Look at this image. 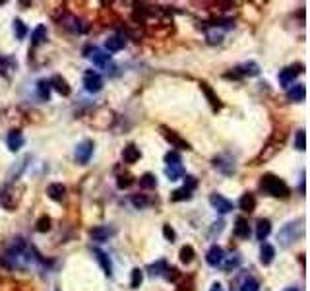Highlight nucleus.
Wrapping results in <instances>:
<instances>
[{"label":"nucleus","mask_w":310,"mask_h":291,"mask_svg":"<svg viewBox=\"0 0 310 291\" xmlns=\"http://www.w3.org/2000/svg\"><path fill=\"white\" fill-rule=\"evenodd\" d=\"M260 186H262V190L266 194L275 196V198H287L289 196V186L275 175H264Z\"/></svg>","instance_id":"nucleus-1"},{"label":"nucleus","mask_w":310,"mask_h":291,"mask_svg":"<svg viewBox=\"0 0 310 291\" xmlns=\"http://www.w3.org/2000/svg\"><path fill=\"white\" fill-rule=\"evenodd\" d=\"M91 154H93V142L91 140H83L81 144H78L76 148V161L78 163H87L91 159Z\"/></svg>","instance_id":"nucleus-2"},{"label":"nucleus","mask_w":310,"mask_h":291,"mask_svg":"<svg viewBox=\"0 0 310 291\" xmlns=\"http://www.w3.org/2000/svg\"><path fill=\"white\" fill-rule=\"evenodd\" d=\"M83 85H85V89H87L89 93H97V91H101V87H103V80H101V76H99L97 72H85V76H83Z\"/></svg>","instance_id":"nucleus-3"},{"label":"nucleus","mask_w":310,"mask_h":291,"mask_svg":"<svg viewBox=\"0 0 310 291\" xmlns=\"http://www.w3.org/2000/svg\"><path fill=\"white\" fill-rule=\"evenodd\" d=\"M85 56L91 58V62L97 64V66H107V62L111 60V54H107V53H103V51H99L95 47L85 49Z\"/></svg>","instance_id":"nucleus-4"},{"label":"nucleus","mask_w":310,"mask_h":291,"mask_svg":"<svg viewBox=\"0 0 310 291\" xmlns=\"http://www.w3.org/2000/svg\"><path fill=\"white\" fill-rule=\"evenodd\" d=\"M299 237H301V233H295V221H293V223H287V225L279 231V237H277V239L281 241L283 247H289V245H291L295 239H299Z\"/></svg>","instance_id":"nucleus-5"},{"label":"nucleus","mask_w":310,"mask_h":291,"mask_svg":"<svg viewBox=\"0 0 310 291\" xmlns=\"http://www.w3.org/2000/svg\"><path fill=\"white\" fill-rule=\"evenodd\" d=\"M209 202H211V206L217 210L219 213H229L232 210L231 200H227L225 196H221V194H217V192H213V194L209 196Z\"/></svg>","instance_id":"nucleus-6"},{"label":"nucleus","mask_w":310,"mask_h":291,"mask_svg":"<svg viewBox=\"0 0 310 291\" xmlns=\"http://www.w3.org/2000/svg\"><path fill=\"white\" fill-rule=\"evenodd\" d=\"M223 260H225L223 249L217 247V245H213L211 249L207 250V254H206V262H207L209 266H219V264H223Z\"/></svg>","instance_id":"nucleus-7"},{"label":"nucleus","mask_w":310,"mask_h":291,"mask_svg":"<svg viewBox=\"0 0 310 291\" xmlns=\"http://www.w3.org/2000/svg\"><path fill=\"white\" fill-rule=\"evenodd\" d=\"M299 68H301V66H289V68H285V70H281V72H279V82H281V85H285V87H289L291 83L295 82V78H297V74L301 72Z\"/></svg>","instance_id":"nucleus-8"},{"label":"nucleus","mask_w":310,"mask_h":291,"mask_svg":"<svg viewBox=\"0 0 310 291\" xmlns=\"http://www.w3.org/2000/svg\"><path fill=\"white\" fill-rule=\"evenodd\" d=\"M6 144H8V148H10L12 152H18V150L24 146V136H22V132H20V130H12V132L8 134V138H6Z\"/></svg>","instance_id":"nucleus-9"},{"label":"nucleus","mask_w":310,"mask_h":291,"mask_svg":"<svg viewBox=\"0 0 310 291\" xmlns=\"http://www.w3.org/2000/svg\"><path fill=\"white\" fill-rule=\"evenodd\" d=\"M64 192H66V188H64V185H60V183H52V185L47 186V194H49L51 200L60 202V200L64 198Z\"/></svg>","instance_id":"nucleus-10"},{"label":"nucleus","mask_w":310,"mask_h":291,"mask_svg":"<svg viewBox=\"0 0 310 291\" xmlns=\"http://www.w3.org/2000/svg\"><path fill=\"white\" fill-rule=\"evenodd\" d=\"M234 72L240 74V76H258V74H260V68H258L256 62H244V64L236 66Z\"/></svg>","instance_id":"nucleus-11"},{"label":"nucleus","mask_w":310,"mask_h":291,"mask_svg":"<svg viewBox=\"0 0 310 291\" xmlns=\"http://www.w3.org/2000/svg\"><path fill=\"white\" fill-rule=\"evenodd\" d=\"M234 235L238 239H248L250 237V227H248V221L244 217H238L234 221Z\"/></svg>","instance_id":"nucleus-12"},{"label":"nucleus","mask_w":310,"mask_h":291,"mask_svg":"<svg viewBox=\"0 0 310 291\" xmlns=\"http://www.w3.org/2000/svg\"><path fill=\"white\" fill-rule=\"evenodd\" d=\"M111 235H113V229L107 227V225H99V227L91 229V239L93 241H107Z\"/></svg>","instance_id":"nucleus-13"},{"label":"nucleus","mask_w":310,"mask_h":291,"mask_svg":"<svg viewBox=\"0 0 310 291\" xmlns=\"http://www.w3.org/2000/svg\"><path fill=\"white\" fill-rule=\"evenodd\" d=\"M93 254L97 256V260H99V264H101V268H103L105 276H109V278H111V274H113V266H111V260H109V256H107L103 250H99V249L93 250Z\"/></svg>","instance_id":"nucleus-14"},{"label":"nucleus","mask_w":310,"mask_h":291,"mask_svg":"<svg viewBox=\"0 0 310 291\" xmlns=\"http://www.w3.org/2000/svg\"><path fill=\"white\" fill-rule=\"evenodd\" d=\"M287 97H289V101H305V97H307V89H305V85H303V83L293 85V87L287 91Z\"/></svg>","instance_id":"nucleus-15"},{"label":"nucleus","mask_w":310,"mask_h":291,"mask_svg":"<svg viewBox=\"0 0 310 291\" xmlns=\"http://www.w3.org/2000/svg\"><path fill=\"white\" fill-rule=\"evenodd\" d=\"M165 130V128H163ZM165 138L175 146V148H181V150H190V146H188V142L186 140H182L181 136H177L175 132H171V130H165Z\"/></svg>","instance_id":"nucleus-16"},{"label":"nucleus","mask_w":310,"mask_h":291,"mask_svg":"<svg viewBox=\"0 0 310 291\" xmlns=\"http://www.w3.org/2000/svg\"><path fill=\"white\" fill-rule=\"evenodd\" d=\"M49 83H51L60 95H70V85H68V82H66L62 76H54Z\"/></svg>","instance_id":"nucleus-17"},{"label":"nucleus","mask_w":310,"mask_h":291,"mask_svg":"<svg viewBox=\"0 0 310 291\" xmlns=\"http://www.w3.org/2000/svg\"><path fill=\"white\" fill-rule=\"evenodd\" d=\"M140 150L136 148V146H126L124 148V152H122V159L126 161V163H136L138 159H140Z\"/></svg>","instance_id":"nucleus-18"},{"label":"nucleus","mask_w":310,"mask_h":291,"mask_svg":"<svg viewBox=\"0 0 310 291\" xmlns=\"http://www.w3.org/2000/svg\"><path fill=\"white\" fill-rule=\"evenodd\" d=\"M270 231H271L270 219H260L258 225H256V237H258V241H264L270 235Z\"/></svg>","instance_id":"nucleus-19"},{"label":"nucleus","mask_w":310,"mask_h":291,"mask_svg":"<svg viewBox=\"0 0 310 291\" xmlns=\"http://www.w3.org/2000/svg\"><path fill=\"white\" fill-rule=\"evenodd\" d=\"M238 206H240L242 212H248V213H250V212H254V208H256V198L246 192V194H242V198L238 200Z\"/></svg>","instance_id":"nucleus-20"},{"label":"nucleus","mask_w":310,"mask_h":291,"mask_svg":"<svg viewBox=\"0 0 310 291\" xmlns=\"http://www.w3.org/2000/svg\"><path fill=\"white\" fill-rule=\"evenodd\" d=\"M213 165H215V169H219L221 173H225V175H231L232 171H234V163H232L231 159H225V158H217L213 161Z\"/></svg>","instance_id":"nucleus-21"},{"label":"nucleus","mask_w":310,"mask_h":291,"mask_svg":"<svg viewBox=\"0 0 310 291\" xmlns=\"http://www.w3.org/2000/svg\"><path fill=\"white\" fill-rule=\"evenodd\" d=\"M124 45H126V41H124L122 37H118V35H113V37H109V39L105 41L107 51H111V53H116V51L124 49Z\"/></svg>","instance_id":"nucleus-22"},{"label":"nucleus","mask_w":310,"mask_h":291,"mask_svg":"<svg viewBox=\"0 0 310 291\" xmlns=\"http://www.w3.org/2000/svg\"><path fill=\"white\" fill-rule=\"evenodd\" d=\"M165 175L169 177V181H179V179L184 175V171H182V165H181V163H175V165H167Z\"/></svg>","instance_id":"nucleus-23"},{"label":"nucleus","mask_w":310,"mask_h":291,"mask_svg":"<svg viewBox=\"0 0 310 291\" xmlns=\"http://www.w3.org/2000/svg\"><path fill=\"white\" fill-rule=\"evenodd\" d=\"M273 256H275V249L271 247V245H264L262 250H260V262L264 264V266H268L273 262Z\"/></svg>","instance_id":"nucleus-24"},{"label":"nucleus","mask_w":310,"mask_h":291,"mask_svg":"<svg viewBox=\"0 0 310 291\" xmlns=\"http://www.w3.org/2000/svg\"><path fill=\"white\" fill-rule=\"evenodd\" d=\"M45 39H47V27H45V26H37L35 31H33V35H31V45L37 47V45H41Z\"/></svg>","instance_id":"nucleus-25"},{"label":"nucleus","mask_w":310,"mask_h":291,"mask_svg":"<svg viewBox=\"0 0 310 291\" xmlns=\"http://www.w3.org/2000/svg\"><path fill=\"white\" fill-rule=\"evenodd\" d=\"M192 198V190H188L186 186H182V188H179V190H175L173 194H171V200L173 202H181V200H190Z\"/></svg>","instance_id":"nucleus-26"},{"label":"nucleus","mask_w":310,"mask_h":291,"mask_svg":"<svg viewBox=\"0 0 310 291\" xmlns=\"http://www.w3.org/2000/svg\"><path fill=\"white\" fill-rule=\"evenodd\" d=\"M202 91L207 95V99H209V103H211V107H213V109H219V107H221V103H219V97H217V95L211 91V87H209L207 83H202Z\"/></svg>","instance_id":"nucleus-27"},{"label":"nucleus","mask_w":310,"mask_h":291,"mask_svg":"<svg viewBox=\"0 0 310 291\" xmlns=\"http://www.w3.org/2000/svg\"><path fill=\"white\" fill-rule=\"evenodd\" d=\"M37 93L43 101H49V97H51V83L47 82V80H41L37 83Z\"/></svg>","instance_id":"nucleus-28"},{"label":"nucleus","mask_w":310,"mask_h":291,"mask_svg":"<svg viewBox=\"0 0 310 291\" xmlns=\"http://www.w3.org/2000/svg\"><path fill=\"white\" fill-rule=\"evenodd\" d=\"M140 186L142 188H155L157 186V179L152 173H146L144 177H140Z\"/></svg>","instance_id":"nucleus-29"},{"label":"nucleus","mask_w":310,"mask_h":291,"mask_svg":"<svg viewBox=\"0 0 310 291\" xmlns=\"http://www.w3.org/2000/svg\"><path fill=\"white\" fill-rule=\"evenodd\" d=\"M142 280H144L142 270H140V268H134V270H132V282H130V288H132V290H138V288L142 286Z\"/></svg>","instance_id":"nucleus-30"},{"label":"nucleus","mask_w":310,"mask_h":291,"mask_svg":"<svg viewBox=\"0 0 310 291\" xmlns=\"http://www.w3.org/2000/svg\"><path fill=\"white\" fill-rule=\"evenodd\" d=\"M192 260H194V249L190 245L182 247V249H181V262H182V264H190Z\"/></svg>","instance_id":"nucleus-31"},{"label":"nucleus","mask_w":310,"mask_h":291,"mask_svg":"<svg viewBox=\"0 0 310 291\" xmlns=\"http://www.w3.org/2000/svg\"><path fill=\"white\" fill-rule=\"evenodd\" d=\"M295 148L299 152H305V148H307V134H305V130L297 132V136H295Z\"/></svg>","instance_id":"nucleus-32"},{"label":"nucleus","mask_w":310,"mask_h":291,"mask_svg":"<svg viewBox=\"0 0 310 291\" xmlns=\"http://www.w3.org/2000/svg\"><path fill=\"white\" fill-rule=\"evenodd\" d=\"M240 291H260V286L254 278H246L242 284H240Z\"/></svg>","instance_id":"nucleus-33"},{"label":"nucleus","mask_w":310,"mask_h":291,"mask_svg":"<svg viewBox=\"0 0 310 291\" xmlns=\"http://www.w3.org/2000/svg\"><path fill=\"white\" fill-rule=\"evenodd\" d=\"M14 33H16L18 39H24V37L27 35V27L24 26L22 20H16V22H14Z\"/></svg>","instance_id":"nucleus-34"},{"label":"nucleus","mask_w":310,"mask_h":291,"mask_svg":"<svg viewBox=\"0 0 310 291\" xmlns=\"http://www.w3.org/2000/svg\"><path fill=\"white\" fill-rule=\"evenodd\" d=\"M148 270H150V274H152V276H161V274H163V270L167 272V264H165L163 260H159V262L152 264Z\"/></svg>","instance_id":"nucleus-35"},{"label":"nucleus","mask_w":310,"mask_h":291,"mask_svg":"<svg viewBox=\"0 0 310 291\" xmlns=\"http://www.w3.org/2000/svg\"><path fill=\"white\" fill-rule=\"evenodd\" d=\"M49 229H51V217L49 215H41L37 221V231L39 233H45Z\"/></svg>","instance_id":"nucleus-36"},{"label":"nucleus","mask_w":310,"mask_h":291,"mask_svg":"<svg viewBox=\"0 0 310 291\" xmlns=\"http://www.w3.org/2000/svg\"><path fill=\"white\" fill-rule=\"evenodd\" d=\"M132 204H134V206H136L138 210H142V208H146L150 202H148L144 196H138V194H134V196H132Z\"/></svg>","instance_id":"nucleus-37"},{"label":"nucleus","mask_w":310,"mask_h":291,"mask_svg":"<svg viewBox=\"0 0 310 291\" xmlns=\"http://www.w3.org/2000/svg\"><path fill=\"white\" fill-rule=\"evenodd\" d=\"M165 161H167V165H175V163H181V156H179L177 152H169V154L165 156Z\"/></svg>","instance_id":"nucleus-38"},{"label":"nucleus","mask_w":310,"mask_h":291,"mask_svg":"<svg viewBox=\"0 0 310 291\" xmlns=\"http://www.w3.org/2000/svg\"><path fill=\"white\" fill-rule=\"evenodd\" d=\"M163 235H165V239L167 241H175V237H177V233H175V229L171 227V225H163Z\"/></svg>","instance_id":"nucleus-39"},{"label":"nucleus","mask_w":310,"mask_h":291,"mask_svg":"<svg viewBox=\"0 0 310 291\" xmlns=\"http://www.w3.org/2000/svg\"><path fill=\"white\" fill-rule=\"evenodd\" d=\"M130 183H132V179H130V175H124V177H118V188H126V186H130Z\"/></svg>","instance_id":"nucleus-40"},{"label":"nucleus","mask_w":310,"mask_h":291,"mask_svg":"<svg viewBox=\"0 0 310 291\" xmlns=\"http://www.w3.org/2000/svg\"><path fill=\"white\" fill-rule=\"evenodd\" d=\"M238 264V256H234V258H231L227 264H225V270H231V268H234Z\"/></svg>","instance_id":"nucleus-41"},{"label":"nucleus","mask_w":310,"mask_h":291,"mask_svg":"<svg viewBox=\"0 0 310 291\" xmlns=\"http://www.w3.org/2000/svg\"><path fill=\"white\" fill-rule=\"evenodd\" d=\"M209 291H223V288H221L219 284H213V286H211V290H209Z\"/></svg>","instance_id":"nucleus-42"},{"label":"nucleus","mask_w":310,"mask_h":291,"mask_svg":"<svg viewBox=\"0 0 310 291\" xmlns=\"http://www.w3.org/2000/svg\"><path fill=\"white\" fill-rule=\"evenodd\" d=\"M285 291H299V290H297V288H287Z\"/></svg>","instance_id":"nucleus-43"}]
</instances>
